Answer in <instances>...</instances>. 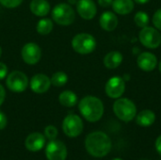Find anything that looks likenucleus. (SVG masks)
Returning a JSON list of instances; mask_svg holds the SVG:
<instances>
[{
    "instance_id": "cd10ccee",
    "label": "nucleus",
    "mask_w": 161,
    "mask_h": 160,
    "mask_svg": "<svg viewBox=\"0 0 161 160\" xmlns=\"http://www.w3.org/2000/svg\"><path fill=\"white\" fill-rule=\"evenodd\" d=\"M8 66L3 63V62H0V80L4 79L5 77H7L8 75Z\"/></svg>"
},
{
    "instance_id": "7ed1b4c3",
    "label": "nucleus",
    "mask_w": 161,
    "mask_h": 160,
    "mask_svg": "<svg viewBox=\"0 0 161 160\" xmlns=\"http://www.w3.org/2000/svg\"><path fill=\"white\" fill-rule=\"evenodd\" d=\"M114 114L121 121L129 123L137 115V107L128 98H118L113 104Z\"/></svg>"
},
{
    "instance_id": "f257e3e1",
    "label": "nucleus",
    "mask_w": 161,
    "mask_h": 160,
    "mask_svg": "<svg viewBox=\"0 0 161 160\" xmlns=\"http://www.w3.org/2000/svg\"><path fill=\"white\" fill-rule=\"evenodd\" d=\"M85 147L92 157H104L111 150V141L106 133L95 131L87 136L85 140Z\"/></svg>"
},
{
    "instance_id": "1a4fd4ad",
    "label": "nucleus",
    "mask_w": 161,
    "mask_h": 160,
    "mask_svg": "<svg viewBox=\"0 0 161 160\" xmlns=\"http://www.w3.org/2000/svg\"><path fill=\"white\" fill-rule=\"evenodd\" d=\"M45 156L48 160H65L67 157V148L60 141H50L45 148Z\"/></svg>"
},
{
    "instance_id": "2f4dec72",
    "label": "nucleus",
    "mask_w": 161,
    "mask_h": 160,
    "mask_svg": "<svg viewBox=\"0 0 161 160\" xmlns=\"http://www.w3.org/2000/svg\"><path fill=\"white\" fill-rule=\"evenodd\" d=\"M155 147H156L157 152L161 156V135L157 139L156 143H155Z\"/></svg>"
},
{
    "instance_id": "412c9836",
    "label": "nucleus",
    "mask_w": 161,
    "mask_h": 160,
    "mask_svg": "<svg viewBox=\"0 0 161 160\" xmlns=\"http://www.w3.org/2000/svg\"><path fill=\"white\" fill-rule=\"evenodd\" d=\"M58 102L66 108H73L77 104V95L72 91H64L58 95Z\"/></svg>"
},
{
    "instance_id": "72a5a7b5",
    "label": "nucleus",
    "mask_w": 161,
    "mask_h": 160,
    "mask_svg": "<svg viewBox=\"0 0 161 160\" xmlns=\"http://www.w3.org/2000/svg\"><path fill=\"white\" fill-rule=\"evenodd\" d=\"M77 1H78V0H68V3H69L70 5H76Z\"/></svg>"
},
{
    "instance_id": "dca6fc26",
    "label": "nucleus",
    "mask_w": 161,
    "mask_h": 160,
    "mask_svg": "<svg viewBox=\"0 0 161 160\" xmlns=\"http://www.w3.org/2000/svg\"><path fill=\"white\" fill-rule=\"evenodd\" d=\"M99 24L105 31H113L118 25V17L111 11H105L100 16Z\"/></svg>"
},
{
    "instance_id": "c9c22d12",
    "label": "nucleus",
    "mask_w": 161,
    "mask_h": 160,
    "mask_svg": "<svg viewBox=\"0 0 161 160\" xmlns=\"http://www.w3.org/2000/svg\"><path fill=\"white\" fill-rule=\"evenodd\" d=\"M1 55H2V48H1V46H0V58H1Z\"/></svg>"
},
{
    "instance_id": "4468645a",
    "label": "nucleus",
    "mask_w": 161,
    "mask_h": 160,
    "mask_svg": "<svg viewBox=\"0 0 161 160\" xmlns=\"http://www.w3.org/2000/svg\"><path fill=\"white\" fill-rule=\"evenodd\" d=\"M139 68L144 72H152L158 65V58L150 52H143L137 58Z\"/></svg>"
},
{
    "instance_id": "20e7f679",
    "label": "nucleus",
    "mask_w": 161,
    "mask_h": 160,
    "mask_svg": "<svg viewBox=\"0 0 161 160\" xmlns=\"http://www.w3.org/2000/svg\"><path fill=\"white\" fill-rule=\"evenodd\" d=\"M52 19L53 21L63 26L71 25L75 20V12L70 4L59 3L56 5L52 10Z\"/></svg>"
},
{
    "instance_id": "c756f323",
    "label": "nucleus",
    "mask_w": 161,
    "mask_h": 160,
    "mask_svg": "<svg viewBox=\"0 0 161 160\" xmlns=\"http://www.w3.org/2000/svg\"><path fill=\"white\" fill-rule=\"evenodd\" d=\"M113 0H98V4L103 8H108L112 5Z\"/></svg>"
},
{
    "instance_id": "f704fd0d",
    "label": "nucleus",
    "mask_w": 161,
    "mask_h": 160,
    "mask_svg": "<svg viewBox=\"0 0 161 160\" xmlns=\"http://www.w3.org/2000/svg\"><path fill=\"white\" fill-rule=\"evenodd\" d=\"M158 69H159V72H160L161 74V60L159 61V64H158Z\"/></svg>"
},
{
    "instance_id": "39448f33",
    "label": "nucleus",
    "mask_w": 161,
    "mask_h": 160,
    "mask_svg": "<svg viewBox=\"0 0 161 160\" xmlns=\"http://www.w3.org/2000/svg\"><path fill=\"white\" fill-rule=\"evenodd\" d=\"M72 47L80 55H89L95 50L96 40L89 33H79L73 38Z\"/></svg>"
},
{
    "instance_id": "ddd939ff",
    "label": "nucleus",
    "mask_w": 161,
    "mask_h": 160,
    "mask_svg": "<svg viewBox=\"0 0 161 160\" xmlns=\"http://www.w3.org/2000/svg\"><path fill=\"white\" fill-rule=\"evenodd\" d=\"M76 11L81 18L92 20L97 13V8L93 0H78L76 3Z\"/></svg>"
},
{
    "instance_id": "e433bc0d",
    "label": "nucleus",
    "mask_w": 161,
    "mask_h": 160,
    "mask_svg": "<svg viewBox=\"0 0 161 160\" xmlns=\"http://www.w3.org/2000/svg\"><path fill=\"white\" fill-rule=\"evenodd\" d=\"M112 160H124V159H122V158H113Z\"/></svg>"
},
{
    "instance_id": "9b49d317",
    "label": "nucleus",
    "mask_w": 161,
    "mask_h": 160,
    "mask_svg": "<svg viewBox=\"0 0 161 160\" xmlns=\"http://www.w3.org/2000/svg\"><path fill=\"white\" fill-rule=\"evenodd\" d=\"M125 91V82L121 76H113L109 78L106 84L105 91L109 98L118 99L122 97Z\"/></svg>"
},
{
    "instance_id": "2eb2a0df",
    "label": "nucleus",
    "mask_w": 161,
    "mask_h": 160,
    "mask_svg": "<svg viewBox=\"0 0 161 160\" xmlns=\"http://www.w3.org/2000/svg\"><path fill=\"white\" fill-rule=\"evenodd\" d=\"M25 144L28 151L38 152L42 150L45 145V136L38 132L31 133L27 136Z\"/></svg>"
},
{
    "instance_id": "423d86ee",
    "label": "nucleus",
    "mask_w": 161,
    "mask_h": 160,
    "mask_svg": "<svg viewBox=\"0 0 161 160\" xmlns=\"http://www.w3.org/2000/svg\"><path fill=\"white\" fill-rule=\"evenodd\" d=\"M6 85L10 91L20 93L27 89L29 85V80L26 74L23 72L13 71L8 74L6 78Z\"/></svg>"
},
{
    "instance_id": "4c0bfd02",
    "label": "nucleus",
    "mask_w": 161,
    "mask_h": 160,
    "mask_svg": "<svg viewBox=\"0 0 161 160\" xmlns=\"http://www.w3.org/2000/svg\"><path fill=\"white\" fill-rule=\"evenodd\" d=\"M143 160H147V159H143Z\"/></svg>"
},
{
    "instance_id": "7c9ffc66",
    "label": "nucleus",
    "mask_w": 161,
    "mask_h": 160,
    "mask_svg": "<svg viewBox=\"0 0 161 160\" xmlns=\"http://www.w3.org/2000/svg\"><path fill=\"white\" fill-rule=\"evenodd\" d=\"M5 98H6V91L4 89V87L0 84V107L4 103Z\"/></svg>"
},
{
    "instance_id": "393cba45",
    "label": "nucleus",
    "mask_w": 161,
    "mask_h": 160,
    "mask_svg": "<svg viewBox=\"0 0 161 160\" xmlns=\"http://www.w3.org/2000/svg\"><path fill=\"white\" fill-rule=\"evenodd\" d=\"M44 136L49 141L56 140V138L58 136V129H57V127L54 126V125H48V126H46L44 128Z\"/></svg>"
},
{
    "instance_id": "473e14b6",
    "label": "nucleus",
    "mask_w": 161,
    "mask_h": 160,
    "mask_svg": "<svg viewBox=\"0 0 161 160\" xmlns=\"http://www.w3.org/2000/svg\"><path fill=\"white\" fill-rule=\"evenodd\" d=\"M134 2H136V3H138V4H141V5H143V4H146V3H148L150 0H133Z\"/></svg>"
},
{
    "instance_id": "f03ea898",
    "label": "nucleus",
    "mask_w": 161,
    "mask_h": 160,
    "mask_svg": "<svg viewBox=\"0 0 161 160\" xmlns=\"http://www.w3.org/2000/svg\"><path fill=\"white\" fill-rule=\"evenodd\" d=\"M78 109L81 115L90 123L98 122L104 114L103 102L98 97L92 95L85 96L80 100Z\"/></svg>"
},
{
    "instance_id": "6ab92c4d",
    "label": "nucleus",
    "mask_w": 161,
    "mask_h": 160,
    "mask_svg": "<svg viewBox=\"0 0 161 160\" xmlns=\"http://www.w3.org/2000/svg\"><path fill=\"white\" fill-rule=\"evenodd\" d=\"M156 122V114L150 109L142 110L139 114L136 115V123L138 125L142 127L151 126Z\"/></svg>"
},
{
    "instance_id": "f3484780",
    "label": "nucleus",
    "mask_w": 161,
    "mask_h": 160,
    "mask_svg": "<svg viewBox=\"0 0 161 160\" xmlns=\"http://www.w3.org/2000/svg\"><path fill=\"white\" fill-rule=\"evenodd\" d=\"M30 11L38 16V17H44L50 11V4L47 0H32L29 5Z\"/></svg>"
},
{
    "instance_id": "f8f14e48",
    "label": "nucleus",
    "mask_w": 161,
    "mask_h": 160,
    "mask_svg": "<svg viewBox=\"0 0 161 160\" xmlns=\"http://www.w3.org/2000/svg\"><path fill=\"white\" fill-rule=\"evenodd\" d=\"M30 89L33 92L42 94L46 92L51 86V80L50 78L43 74H34L29 82Z\"/></svg>"
},
{
    "instance_id": "5701e85b",
    "label": "nucleus",
    "mask_w": 161,
    "mask_h": 160,
    "mask_svg": "<svg viewBox=\"0 0 161 160\" xmlns=\"http://www.w3.org/2000/svg\"><path fill=\"white\" fill-rule=\"evenodd\" d=\"M51 85L55 87H63L68 82V75L64 72H56L50 78Z\"/></svg>"
},
{
    "instance_id": "aec40b11",
    "label": "nucleus",
    "mask_w": 161,
    "mask_h": 160,
    "mask_svg": "<svg viewBox=\"0 0 161 160\" xmlns=\"http://www.w3.org/2000/svg\"><path fill=\"white\" fill-rule=\"evenodd\" d=\"M123 58L124 57L119 51H111L105 56L104 65L109 70L116 69L122 64Z\"/></svg>"
},
{
    "instance_id": "c85d7f7f",
    "label": "nucleus",
    "mask_w": 161,
    "mask_h": 160,
    "mask_svg": "<svg viewBox=\"0 0 161 160\" xmlns=\"http://www.w3.org/2000/svg\"><path fill=\"white\" fill-rule=\"evenodd\" d=\"M7 124H8L7 116L2 111H0V130H3L7 126Z\"/></svg>"
},
{
    "instance_id": "b1692460",
    "label": "nucleus",
    "mask_w": 161,
    "mask_h": 160,
    "mask_svg": "<svg viewBox=\"0 0 161 160\" xmlns=\"http://www.w3.org/2000/svg\"><path fill=\"white\" fill-rule=\"evenodd\" d=\"M134 22H135L137 26H139L141 28H143V27L147 26L148 24H149V16L144 11H138L135 14Z\"/></svg>"
},
{
    "instance_id": "4be33fe9",
    "label": "nucleus",
    "mask_w": 161,
    "mask_h": 160,
    "mask_svg": "<svg viewBox=\"0 0 161 160\" xmlns=\"http://www.w3.org/2000/svg\"><path fill=\"white\" fill-rule=\"evenodd\" d=\"M53 27H54V25L51 19L42 17V19L37 23L36 30L41 35H47L51 33V31L53 30Z\"/></svg>"
},
{
    "instance_id": "a211bd4d",
    "label": "nucleus",
    "mask_w": 161,
    "mask_h": 160,
    "mask_svg": "<svg viewBox=\"0 0 161 160\" xmlns=\"http://www.w3.org/2000/svg\"><path fill=\"white\" fill-rule=\"evenodd\" d=\"M113 10L120 15H126L132 12L134 9L133 0H113L112 2Z\"/></svg>"
},
{
    "instance_id": "bb28decb",
    "label": "nucleus",
    "mask_w": 161,
    "mask_h": 160,
    "mask_svg": "<svg viewBox=\"0 0 161 160\" xmlns=\"http://www.w3.org/2000/svg\"><path fill=\"white\" fill-rule=\"evenodd\" d=\"M153 24L158 30H161V8H158L153 16Z\"/></svg>"
},
{
    "instance_id": "a878e982",
    "label": "nucleus",
    "mask_w": 161,
    "mask_h": 160,
    "mask_svg": "<svg viewBox=\"0 0 161 160\" xmlns=\"http://www.w3.org/2000/svg\"><path fill=\"white\" fill-rule=\"evenodd\" d=\"M24 0H0V4L8 8H17L22 4Z\"/></svg>"
},
{
    "instance_id": "0eeeda50",
    "label": "nucleus",
    "mask_w": 161,
    "mask_h": 160,
    "mask_svg": "<svg viewBox=\"0 0 161 160\" xmlns=\"http://www.w3.org/2000/svg\"><path fill=\"white\" fill-rule=\"evenodd\" d=\"M139 39L142 44L149 49H156L161 44V34L156 27L147 25L142 28Z\"/></svg>"
},
{
    "instance_id": "6e6552de",
    "label": "nucleus",
    "mask_w": 161,
    "mask_h": 160,
    "mask_svg": "<svg viewBox=\"0 0 161 160\" xmlns=\"http://www.w3.org/2000/svg\"><path fill=\"white\" fill-rule=\"evenodd\" d=\"M83 122L81 118L75 114L67 115L62 123V129L66 136L69 138L78 137L83 131Z\"/></svg>"
},
{
    "instance_id": "9d476101",
    "label": "nucleus",
    "mask_w": 161,
    "mask_h": 160,
    "mask_svg": "<svg viewBox=\"0 0 161 160\" xmlns=\"http://www.w3.org/2000/svg\"><path fill=\"white\" fill-rule=\"evenodd\" d=\"M21 56L26 64L35 65L40 61L42 58V50L37 43L27 42L23 46L21 50Z\"/></svg>"
}]
</instances>
